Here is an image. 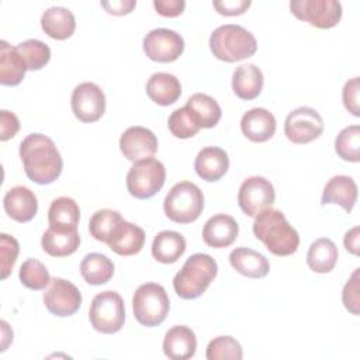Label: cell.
I'll return each instance as SVG.
<instances>
[{
	"label": "cell",
	"instance_id": "1",
	"mask_svg": "<svg viewBox=\"0 0 360 360\" xmlns=\"http://www.w3.org/2000/svg\"><path fill=\"white\" fill-rule=\"evenodd\" d=\"M20 158L27 177L37 184L53 183L63 169L55 142L44 134L27 135L20 143Z\"/></svg>",
	"mask_w": 360,
	"mask_h": 360
},
{
	"label": "cell",
	"instance_id": "2",
	"mask_svg": "<svg viewBox=\"0 0 360 360\" xmlns=\"http://www.w3.org/2000/svg\"><path fill=\"white\" fill-rule=\"evenodd\" d=\"M255 236L276 256H290L297 252L300 235L290 225L285 215L276 208H266L253 222Z\"/></svg>",
	"mask_w": 360,
	"mask_h": 360
},
{
	"label": "cell",
	"instance_id": "3",
	"mask_svg": "<svg viewBox=\"0 0 360 360\" xmlns=\"http://www.w3.org/2000/svg\"><path fill=\"white\" fill-rule=\"evenodd\" d=\"M218 273L217 262L207 253L191 255L173 278V288L183 300H195L205 292Z\"/></svg>",
	"mask_w": 360,
	"mask_h": 360
},
{
	"label": "cell",
	"instance_id": "4",
	"mask_svg": "<svg viewBox=\"0 0 360 360\" xmlns=\"http://www.w3.org/2000/svg\"><path fill=\"white\" fill-rule=\"evenodd\" d=\"M210 49L217 59L232 63L253 56L257 51V41L242 25L224 24L211 32Z\"/></svg>",
	"mask_w": 360,
	"mask_h": 360
},
{
	"label": "cell",
	"instance_id": "5",
	"mask_svg": "<svg viewBox=\"0 0 360 360\" xmlns=\"http://www.w3.org/2000/svg\"><path fill=\"white\" fill-rule=\"evenodd\" d=\"M204 210V194L191 181L174 184L163 201L166 217L177 224L194 222Z\"/></svg>",
	"mask_w": 360,
	"mask_h": 360
},
{
	"label": "cell",
	"instance_id": "6",
	"mask_svg": "<svg viewBox=\"0 0 360 360\" xmlns=\"http://www.w3.org/2000/svg\"><path fill=\"white\" fill-rule=\"evenodd\" d=\"M135 319L148 328L160 325L170 309V300L166 290L158 283L139 285L132 297Z\"/></svg>",
	"mask_w": 360,
	"mask_h": 360
},
{
	"label": "cell",
	"instance_id": "7",
	"mask_svg": "<svg viewBox=\"0 0 360 360\" xmlns=\"http://www.w3.org/2000/svg\"><path fill=\"white\" fill-rule=\"evenodd\" d=\"M91 326L105 335L117 333L125 321V305L122 297L112 290L98 292L91 300L89 309Z\"/></svg>",
	"mask_w": 360,
	"mask_h": 360
},
{
	"label": "cell",
	"instance_id": "8",
	"mask_svg": "<svg viewBox=\"0 0 360 360\" xmlns=\"http://www.w3.org/2000/svg\"><path fill=\"white\" fill-rule=\"evenodd\" d=\"M166 180V169L162 162L148 158L135 162L127 173V188L138 200H146L160 191Z\"/></svg>",
	"mask_w": 360,
	"mask_h": 360
},
{
	"label": "cell",
	"instance_id": "9",
	"mask_svg": "<svg viewBox=\"0 0 360 360\" xmlns=\"http://www.w3.org/2000/svg\"><path fill=\"white\" fill-rule=\"evenodd\" d=\"M290 10L298 20L322 30L338 25L342 18V4L336 0H292Z\"/></svg>",
	"mask_w": 360,
	"mask_h": 360
},
{
	"label": "cell",
	"instance_id": "10",
	"mask_svg": "<svg viewBox=\"0 0 360 360\" xmlns=\"http://www.w3.org/2000/svg\"><path fill=\"white\" fill-rule=\"evenodd\" d=\"M322 132L323 120L321 114L311 107L302 105L292 110L284 121V134L292 143H309Z\"/></svg>",
	"mask_w": 360,
	"mask_h": 360
},
{
	"label": "cell",
	"instance_id": "11",
	"mask_svg": "<svg viewBox=\"0 0 360 360\" xmlns=\"http://www.w3.org/2000/svg\"><path fill=\"white\" fill-rule=\"evenodd\" d=\"M276 200V191L270 180L263 176H252L239 187L238 204L248 217H256L270 208Z\"/></svg>",
	"mask_w": 360,
	"mask_h": 360
},
{
	"label": "cell",
	"instance_id": "12",
	"mask_svg": "<svg viewBox=\"0 0 360 360\" xmlns=\"http://www.w3.org/2000/svg\"><path fill=\"white\" fill-rule=\"evenodd\" d=\"M183 37L169 28H155L143 38V52L153 62H174L183 53Z\"/></svg>",
	"mask_w": 360,
	"mask_h": 360
},
{
	"label": "cell",
	"instance_id": "13",
	"mask_svg": "<svg viewBox=\"0 0 360 360\" xmlns=\"http://www.w3.org/2000/svg\"><path fill=\"white\" fill-rule=\"evenodd\" d=\"M70 105L75 117L82 122H96L105 112V96L100 86L84 82L73 89Z\"/></svg>",
	"mask_w": 360,
	"mask_h": 360
},
{
	"label": "cell",
	"instance_id": "14",
	"mask_svg": "<svg viewBox=\"0 0 360 360\" xmlns=\"http://www.w3.org/2000/svg\"><path fill=\"white\" fill-rule=\"evenodd\" d=\"M44 304L52 315L72 316L82 305V294L73 283L55 277L51 278L49 287L44 292Z\"/></svg>",
	"mask_w": 360,
	"mask_h": 360
},
{
	"label": "cell",
	"instance_id": "15",
	"mask_svg": "<svg viewBox=\"0 0 360 360\" xmlns=\"http://www.w3.org/2000/svg\"><path fill=\"white\" fill-rule=\"evenodd\" d=\"M120 149L131 162H139L148 158H153L158 150L156 135L145 127H129L120 138Z\"/></svg>",
	"mask_w": 360,
	"mask_h": 360
},
{
	"label": "cell",
	"instance_id": "16",
	"mask_svg": "<svg viewBox=\"0 0 360 360\" xmlns=\"http://www.w3.org/2000/svg\"><path fill=\"white\" fill-rule=\"evenodd\" d=\"M42 249L53 257H65L75 253L80 245L77 226L49 225L41 239Z\"/></svg>",
	"mask_w": 360,
	"mask_h": 360
},
{
	"label": "cell",
	"instance_id": "17",
	"mask_svg": "<svg viewBox=\"0 0 360 360\" xmlns=\"http://www.w3.org/2000/svg\"><path fill=\"white\" fill-rule=\"evenodd\" d=\"M6 214L17 222L31 221L38 211V200L34 191L24 186L10 188L3 198Z\"/></svg>",
	"mask_w": 360,
	"mask_h": 360
},
{
	"label": "cell",
	"instance_id": "18",
	"mask_svg": "<svg viewBox=\"0 0 360 360\" xmlns=\"http://www.w3.org/2000/svg\"><path fill=\"white\" fill-rule=\"evenodd\" d=\"M239 233V225L233 217L226 214H215L202 228V240L210 248H228Z\"/></svg>",
	"mask_w": 360,
	"mask_h": 360
},
{
	"label": "cell",
	"instance_id": "19",
	"mask_svg": "<svg viewBox=\"0 0 360 360\" xmlns=\"http://www.w3.org/2000/svg\"><path fill=\"white\" fill-rule=\"evenodd\" d=\"M143 243L145 231L141 226L125 221L124 218L115 226L110 239L107 240L108 248L120 256H132L139 253Z\"/></svg>",
	"mask_w": 360,
	"mask_h": 360
},
{
	"label": "cell",
	"instance_id": "20",
	"mask_svg": "<svg viewBox=\"0 0 360 360\" xmlns=\"http://www.w3.org/2000/svg\"><path fill=\"white\" fill-rule=\"evenodd\" d=\"M277 122L274 115L266 108H252L240 120L242 134L252 142H266L276 134Z\"/></svg>",
	"mask_w": 360,
	"mask_h": 360
},
{
	"label": "cell",
	"instance_id": "21",
	"mask_svg": "<svg viewBox=\"0 0 360 360\" xmlns=\"http://www.w3.org/2000/svg\"><path fill=\"white\" fill-rule=\"evenodd\" d=\"M162 347L172 360L191 359L197 350L195 333L186 325H176L166 332Z\"/></svg>",
	"mask_w": 360,
	"mask_h": 360
},
{
	"label": "cell",
	"instance_id": "22",
	"mask_svg": "<svg viewBox=\"0 0 360 360\" xmlns=\"http://www.w3.org/2000/svg\"><path fill=\"white\" fill-rule=\"evenodd\" d=\"M194 169L202 180L218 181L229 169L228 153L218 146H207L195 156Z\"/></svg>",
	"mask_w": 360,
	"mask_h": 360
},
{
	"label": "cell",
	"instance_id": "23",
	"mask_svg": "<svg viewBox=\"0 0 360 360\" xmlns=\"http://www.w3.org/2000/svg\"><path fill=\"white\" fill-rule=\"evenodd\" d=\"M357 201V184L350 176L339 174L329 179L322 191L321 204H339L347 214Z\"/></svg>",
	"mask_w": 360,
	"mask_h": 360
},
{
	"label": "cell",
	"instance_id": "24",
	"mask_svg": "<svg viewBox=\"0 0 360 360\" xmlns=\"http://www.w3.org/2000/svg\"><path fill=\"white\" fill-rule=\"evenodd\" d=\"M41 27L48 37L63 41L73 35L76 20L69 8L62 6H52L42 13Z\"/></svg>",
	"mask_w": 360,
	"mask_h": 360
},
{
	"label": "cell",
	"instance_id": "25",
	"mask_svg": "<svg viewBox=\"0 0 360 360\" xmlns=\"http://www.w3.org/2000/svg\"><path fill=\"white\" fill-rule=\"evenodd\" d=\"M229 263L239 274L249 278H263L270 270L264 255L245 246L236 248L229 253Z\"/></svg>",
	"mask_w": 360,
	"mask_h": 360
},
{
	"label": "cell",
	"instance_id": "26",
	"mask_svg": "<svg viewBox=\"0 0 360 360\" xmlns=\"http://www.w3.org/2000/svg\"><path fill=\"white\" fill-rule=\"evenodd\" d=\"M264 77L255 63H243L232 73V90L240 100L256 98L263 89Z\"/></svg>",
	"mask_w": 360,
	"mask_h": 360
},
{
	"label": "cell",
	"instance_id": "27",
	"mask_svg": "<svg viewBox=\"0 0 360 360\" xmlns=\"http://www.w3.org/2000/svg\"><path fill=\"white\" fill-rule=\"evenodd\" d=\"M146 94L153 103L159 105H170L176 103L181 96L180 80L172 73H153L146 82Z\"/></svg>",
	"mask_w": 360,
	"mask_h": 360
},
{
	"label": "cell",
	"instance_id": "28",
	"mask_svg": "<svg viewBox=\"0 0 360 360\" xmlns=\"http://www.w3.org/2000/svg\"><path fill=\"white\" fill-rule=\"evenodd\" d=\"M27 65L15 46L7 41L0 42V83L4 86H17L22 82Z\"/></svg>",
	"mask_w": 360,
	"mask_h": 360
},
{
	"label": "cell",
	"instance_id": "29",
	"mask_svg": "<svg viewBox=\"0 0 360 360\" xmlns=\"http://www.w3.org/2000/svg\"><path fill=\"white\" fill-rule=\"evenodd\" d=\"M186 252V239L176 231H162L152 242V256L165 264L174 263Z\"/></svg>",
	"mask_w": 360,
	"mask_h": 360
},
{
	"label": "cell",
	"instance_id": "30",
	"mask_svg": "<svg viewBox=\"0 0 360 360\" xmlns=\"http://www.w3.org/2000/svg\"><path fill=\"white\" fill-rule=\"evenodd\" d=\"M338 256V248L333 240L328 238H319L309 245L307 253V264L312 271L325 274L335 269Z\"/></svg>",
	"mask_w": 360,
	"mask_h": 360
},
{
	"label": "cell",
	"instance_id": "31",
	"mask_svg": "<svg viewBox=\"0 0 360 360\" xmlns=\"http://www.w3.org/2000/svg\"><path fill=\"white\" fill-rule=\"evenodd\" d=\"M186 105L193 114L200 128H212L221 120V115H222L221 107L215 101V98H212L208 94L195 93L187 100Z\"/></svg>",
	"mask_w": 360,
	"mask_h": 360
},
{
	"label": "cell",
	"instance_id": "32",
	"mask_svg": "<svg viewBox=\"0 0 360 360\" xmlns=\"http://www.w3.org/2000/svg\"><path fill=\"white\" fill-rule=\"evenodd\" d=\"M80 274L87 284L101 285L111 280L114 274V263L101 253H89L80 263Z\"/></svg>",
	"mask_w": 360,
	"mask_h": 360
},
{
	"label": "cell",
	"instance_id": "33",
	"mask_svg": "<svg viewBox=\"0 0 360 360\" xmlns=\"http://www.w3.org/2000/svg\"><path fill=\"white\" fill-rule=\"evenodd\" d=\"M80 219V208L77 202L70 197L55 198L48 210L49 225L77 226Z\"/></svg>",
	"mask_w": 360,
	"mask_h": 360
},
{
	"label": "cell",
	"instance_id": "34",
	"mask_svg": "<svg viewBox=\"0 0 360 360\" xmlns=\"http://www.w3.org/2000/svg\"><path fill=\"white\" fill-rule=\"evenodd\" d=\"M335 152L346 162L360 160V127L349 125L343 128L335 139Z\"/></svg>",
	"mask_w": 360,
	"mask_h": 360
},
{
	"label": "cell",
	"instance_id": "35",
	"mask_svg": "<svg viewBox=\"0 0 360 360\" xmlns=\"http://www.w3.org/2000/svg\"><path fill=\"white\" fill-rule=\"evenodd\" d=\"M121 219H122V217L118 211L108 210V208L98 210L91 215V218L89 221L90 235L96 240L107 243L112 231L121 222Z\"/></svg>",
	"mask_w": 360,
	"mask_h": 360
},
{
	"label": "cell",
	"instance_id": "36",
	"mask_svg": "<svg viewBox=\"0 0 360 360\" xmlns=\"http://www.w3.org/2000/svg\"><path fill=\"white\" fill-rule=\"evenodd\" d=\"M15 48L24 59L28 70H39L51 59L49 46L39 39H27L18 44Z\"/></svg>",
	"mask_w": 360,
	"mask_h": 360
},
{
	"label": "cell",
	"instance_id": "37",
	"mask_svg": "<svg viewBox=\"0 0 360 360\" xmlns=\"http://www.w3.org/2000/svg\"><path fill=\"white\" fill-rule=\"evenodd\" d=\"M18 277L24 287L35 291L44 290L51 283L48 269L37 259H27L20 267Z\"/></svg>",
	"mask_w": 360,
	"mask_h": 360
},
{
	"label": "cell",
	"instance_id": "38",
	"mask_svg": "<svg viewBox=\"0 0 360 360\" xmlns=\"http://www.w3.org/2000/svg\"><path fill=\"white\" fill-rule=\"evenodd\" d=\"M208 360H240L243 357L240 343L232 336H218L207 346Z\"/></svg>",
	"mask_w": 360,
	"mask_h": 360
},
{
	"label": "cell",
	"instance_id": "39",
	"mask_svg": "<svg viewBox=\"0 0 360 360\" xmlns=\"http://www.w3.org/2000/svg\"><path fill=\"white\" fill-rule=\"evenodd\" d=\"M167 127H169V131L172 132V135L176 138H180V139L191 138V136L197 135L198 131L201 129L200 125L197 124V121L194 120L193 114L187 108V105L177 108L170 114V117L167 120Z\"/></svg>",
	"mask_w": 360,
	"mask_h": 360
},
{
	"label": "cell",
	"instance_id": "40",
	"mask_svg": "<svg viewBox=\"0 0 360 360\" xmlns=\"http://www.w3.org/2000/svg\"><path fill=\"white\" fill-rule=\"evenodd\" d=\"M20 252V245L15 238L1 233L0 235V259H1V278H7L11 273L17 256Z\"/></svg>",
	"mask_w": 360,
	"mask_h": 360
},
{
	"label": "cell",
	"instance_id": "41",
	"mask_svg": "<svg viewBox=\"0 0 360 360\" xmlns=\"http://www.w3.org/2000/svg\"><path fill=\"white\" fill-rule=\"evenodd\" d=\"M359 270L356 269L347 283L343 287L342 291V301L345 308L352 312L353 315H359V305H360V298H359Z\"/></svg>",
	"mask_w": 360,
	"mask_h": 360
},
{
	"label": "cell",
	"instance_id": "42",
	"mask_svg": "<svg viewBox=\"0 0 360 360\" xmlns=\"http://www.w3.org/2000/svg\"><path fill=\"white\" fill-rule=\"evenodd\" d=\"M359 91H360V82L359 77H353L345 83L342 97L343 104L349 112H352L354 117H360V108H359Z\"/></svg>",
	"mask_w": 360,
	"mask_h": 360
},
{
	"label": "cell",
	"instance_id": "43",
	"mask_svg": "<svg viewBox=\"0 0 360 360\" xmlns=\"http://www.w3.org/2000/svg\"><path fill=\"white\" fill-rule=\"evenodd\" d=\"M20 129V121L17 115L8 110H1L0 111V141H7L13 136Z\"/></svg>",
	"mask_w": 360,
	"mask_h": 360
},
{
	"label": "cell",
	"instance_id": "44",
	"mask_svg": "<svg viewBox=\"0 0 360 360\" xmlns=\"http://www.w3.org/2000/svg\"><path fill=\"white\" fill-rule=\"evenodd\" d=\"M212 4L215 10L222 15H239L249 8L250 0H222L214 1Z\"/></svg>",
	"mask_w": 360,
	"mask_h": 360
},
{
	"label": "cell",
	"instance_id": "45",
	"mask_svg": "<svg viewBox=\"0 0 360 360\" xmlns=\"http://www.w3.org/2000/svg\"><path fill=\"white\" fill-rule=\"evenodd\" d=\"M155 10L163 17H177L184 11V0H153Z\"/></svg>",
	"mask_w": 360,
	"mask_h": 360
},
{
	"label": "cell",
	"instance_id": "46",
	"mask_svg": "<svg viewBox=\"0 0 360 360\" xmlns=\"http://www.w3.org/2000/svg\"><path fill=\"white\" fill-rule=\"evenodd\" d=\"M136 6L135 0H112V1H101V7L108 14L114 15H124L132 11V8Z\"/></svg>",
	"mask_w": 360,
	"mask_h": 360
},
{
	"label": "cell",
	"instance_id": "47",
	"mask_svg": "<svg viewBox=\"0 0 360 360\" xmlns=\"http://www.w3.org/2000/svg\"><path fill=\"white\" fill-rule=\"evenodd\" d=\"M359 242H360V228L359 226H354L345 233L343 245H345L346 250L354 256H359Z\"/></svg>",
	"mask_w": 360,
	"mask_h": 360
},
{
	"label": "cell",
	"instance_id": "48",
	"mask_svg": "<svg viewBox=\"0 0 360 360\" xmlns=\"http://www.w3.org/2000/svg\"><path fill=\"white\" fill-rule=\"evenodd\" d=\"M7 322L6 321H1V329H3V343H1V352H4L6 349H7V345H8V342H11L13 340V335H8L7 336Z\"/></svg>",
	"mask_w": 360,
	"mask_h": 360
}]
</instances>
